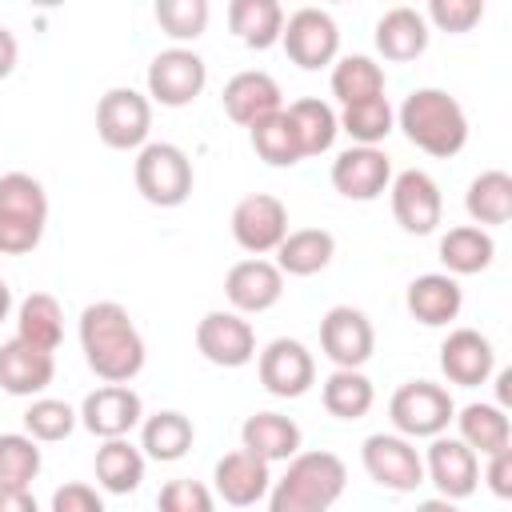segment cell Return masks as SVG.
I'll return each instance as SVG.
<instances>
[{"mask_svg":"<svg viewBox=\"0 0 512 512\" xmlns=\"http://www.w3.org/2000/svg\"><path fill=\"white\" fill-rule=\"evenodd\" d=\"M80 348L88 368L108 384H128L144 368V340L132 316L112 300L88 304L80 312Z\"/></svg>","mask_w":512,"mask_h":512,"instance_id":"6da1fadb","label":"cell"},{"mask_svg":"<svg viewBox=\"0 0 512 512\" xmlns=\"http://www.w3.org/2000/svg\"><path fill=\"white\" fill-rule=\"evenodd\" d=\"M396 120H400L404 136L420 152H428L436 160H448V156H456L468 144V116H464L460 100L448 96V92H440V88L412 92L400 104V116Z\"/></svg>","mask_w":512,"mask_h":512,"instance_id":"7a4b0ae2","label":"cell"},{"mask_svg":"<svg viewBox=\"0 0 512 512\" xmlns=\"http://www.w3.org/2000/svg\"><path fill=\"white\" fill-rule=\"evenodd\" d=\"M348 484L336 452H296L284 480L268 496V512H328Z\"/></svg>","mask_w":512,"mask_h":512,"instance_id":"3957f363","label":"cell"},{"mask_svg":"<svg viewBox=\"0 0 512 512\" xmlns=\"http://www.w3.org/2000/svg\"><path fill=\"white\" fill-rule=\"evenodd\" d=\"M132 176L136 192L156 208H180L192 196V160L176 144H144Z\"/></svg>","mask_w":512,"mask_h":512,"instance_id":"277c9868","label":"cell"},{"mask_svg":"<svg viewBox=\"0 0 512 512\" xmlns=\"http://www.w3.org/2000/svg\"><path fill=\"white\" fill-rule=\"evenodd\" d=\"M452 396L432 384V380H408L392 392V404H388V416L392 424L404 432V436H440L452 420Z\"/></svg>","mask_w":512,"mask_h":512,"instance_id":"5b68a950","label":"cell"},{"mask_svg":"<svg viewBox=\"0 0 512 512\" xmlns=\"http://www.w3.org/2000/svg\"><path fill=\"white\" fill-rule=\"evenodd\" d=\"M148 128H152L148 96H140L132 88H112V92L100 96V104H96V136L108 148H116V152L140 148L148 140Z\"/></svg>","mask_w":512,"mask_h":512,"instance_id":"8992f818","label":"cell"},{"mask_svg":"<svg viewBox=\"0 0 512 512\" xmlns=\"http://www.w3.org/2000/svg\"><path fill=\"white\" fill-rule=\"evenodd\" d=\"M208 84V68L188 48H168L148 64V96L164 108H188Z\"/></svg>","mask_w":512,"mask_h":512,"instance_id":"52a82bcc","label":"cell"},{"mask_svg":"<svg viewBox=\"0 0 512 512\" xmlns=\"http://www.w3.org/2000/svg\"><path fill=\"white\" fill-rule=\"evenodd\" d=\"M280 40H284V52L296 68L304 72H316L324 64H332L336 48H340V32H336V20L320 8H300L288 16V24L280 28Z\"/></svg>","mask_w":512,"mask_h":512,"instance_id":"ba28073f","label":"cell"},{"mask_svg":"<svg viewBox=\"0 0 512 512\" xmlns=\"http://www.w3.org/2000/svg\"><path fill=\"white\" fill-rule=\"evenodd\" d=\"M360 456H364V472L388 492H416L424 484V460L416 456V448L404 436L376 432L364 440Z\"/></svg>","mask_w":512,"mask_h":512,"instance_id":"9c48e42d","label":"cell"},{"mask_svg":"<svg viewBox=\"0 0 512 512\" xmlns=\"http://www.w3.org/2000/svg\"><path fill=\"white\" fill-rule=\"evenodd\" d=\"M232 236L252 256L276 252L288 236V208L268 192H252L232 208Z\"/></svg>","mask_w":512,"mask_h":512,"instance_id":"30bf717a","label":"cell"},{"mask_svg":"<svg viewBox=\"0 0 512 512\" xmlns=\"http://www.w3.org/2000/svg\"><path fill=\"white\" fill-rule=\"evenodd\" d=\"M320 348L336 368H356L360 372V364L376 348V332H372V324H368V316L360 308L336 304L320 320Z\"/></svg>","mask_w":512,"mask_h":512,"instance_id":"8fae6325","label":"cell"},{"mask_svg":"<svg viewBox=\"0 0 512 512\" xmlns=\"http://www.w3.org/2000/svg\"><path fill=\"white\" fill-rule=\"evenodd\" d=\"M196 348L216 368H244L256 356V332L236 312H208L196 324Z\"/></svg>","mask_w":512,"mask_h":512,"instance_id":"7c38bea8","label":"cell"},{"mask_svg":"<svg viewBox=\"0 0 512 512\" xmlns=\"http://www.w3.org/2000/svg\"><path fill=\"white\" fill-rule=\"evenodd\" d=\"M392 216L396 224L408 232V236H428L436 232L440 216H444V200H440V188L428 172L420 168H408L392 180Z\"/></svg>","mask_w":512,"mask_h":512,"instance_id":"4fadbf2b","label":"cell"},{"mask_svg":"<svg viewBox=\"0 0 512 512\" xmlns=\"http://www.w3.org/2000/svg\"><path fill=\"white\" fill-rule=\"evenodd\" d=\"M260 384L272 392V396H280V400H296V396H304L308 388H312V380H316V364H312V352L300 344V340H288V336H280V340H272L264 352H260Z\"/></svg>","mask_w":512,"mask_h":512,"instance_id":"5bb4252c","label":"cell"},{"mask_svg":"<svg viewBox=\"0 0 512 512\" xmlns=\"http://www.w3.org/2000/svg\"><path fill=\"white\" fill-rule=\"evenodd\" d=\"M140 416H144V404H140V396H136L132 388H124V384H104V388H96V392L84 400V408H80L84 428H88L92 436H100V440H124V436L140 424Z\"/></svg>","mask_w":512,"mask_h":512,"instance_id":"9a60e30c","label":"cell"},{"mask_svg":"<svg viewBox=\"0 0 512 512\" xmlns=\"http://www.w3.org/2000/svg\"><path fill=\"white\" fill-rule=\"evenodd\" d=\"M428 480L436 484L440 500H464L476 492L480 484V464H476V452L464 444V440H444L436 436L432 448H428V464H424Z\"/></svg>","mask_w":512,"mask_h":512,"instance_id":"2e32d148","label":"cell"},{"mask_svg":"<svg viewBox=\"0 0 512 512\" xmlns=\"http://www.w3.org/2000/svg\"><path fill=\"white\" fill-rule=\"evenodd\" d=\"M392 184V164L380 148H348L332 164V188L348 200H376Z\"/></svg>","mask_w":512,"mask_h":512,"instance_id":"e0dca14e","label":"cell"},{"mask_svg":"<svg viewBox=\"0 0 512 512\" xmlns=\"http://www.w3.org/2000/svg\"><path fill=\"white\" fill-rule=\"evenodd\" d=\"M224 296L236 312H268L284 296V272L268 260H240L224 276Z\"/></svg>","mask_w":512,"mask_h":512,"instance_id":"ac0fdd59","label":"cell"},{"mask_svg":"<svg viewBox=\"0 0 512 512\" xmlns=\"http://www.w3.org/2000/svg\"><path fill=\"white\" fill-rule=\"evenodd\" d=\"M440 368L448 376V384L460 388H476L492 376L496 368V352L488 344V336H480L476 328H456L444 344H440Z\"/></svg>","mask_w":512,"mask_h":512,"instance_id":"d6986e66","label":"cell"},{"mask_svg":"<svg viewBox=\"0 0 512 512\" xmlns=\"http://www.w3.org/2000/svg\"><path fill=\"white\" fill-rule=\"evenodd\" d=\"M52 376H56L52 352H40L16 336L0 344V388L8 396H36L52 384Z\"/></svg>","mask_w":512,"mask_h":512,"instance_id":"ffe728a7","label":"cell"},{"mask_svg":"<svg viewBox=\"0 0 512 512\" xmlns=\"http://www.w3.org/2000/svg\"><path fill=\"white\" fill-rule=\"evenodd\" d=\"M412 320H420L424 328H444L448 320L460 316L464 308V292L460 284L448 276V272H424L408 284V296H404Z\"/></svg>","mask_w":512,"mask_h":512,"instance_id":"44dd1931","label":"cell"},{"mask_svg":"<svg viewBox=\"0 0 512 512\" xmlns=\"http://www.w3.org/2000/svg\"><path fill=\"white\" fill-rule=\"evenodd\" d=\"M224 112L228 120L252 128L260 124L264 116L280 112V84L268 76V72H236L228 84H224Z\"/></svg>","mask_w":512,"mask_h":512,"instance_id":"7402d4cb","label":"cell"},{"mask_svg":"<svg viewBox=\"0 0 512 512\" xmlns=\"http://www.w3.org/2000/svg\"><path fill=\"white\" fill-rule=\"evenodd\" d=\"M268 464L260 460V456H252V452H244V448H236V452H228V456H220L216 460V492L224 496V504H232V508H248V504H256L264 492H268Z\"/></svg>","mask_w":512,"mask_h":512,"instance_id":"603a6c76","label":"cell"},{"mask_svg":"<svg viewBox=\"0 0 512 512\" xmlns=\"http://www.w3.org/2000/svg\"><path fill=\"white\" fill-rule=\"evenodd\" d=\"M240 448L252 452V456H260L264 464L292 460L300 452V428L288 416H280V412H256L240 428Z\"/></svg>","mask_w":512,"mask_h":512,"instance_id":"cb8c5ba5","label":"cell"},{"mask_svg":"<svg viewBox=\"0 0 512 512\" xmlns=\"http://www.w3.org/2000/svg\"><path fill=\"white\" fill-rule=\"evenodd\" d=\"M376 48L392 64H408L428 48V20L416 8H392L376 24Z\"/></svg>","mask_w":512,"mask_h":512,"instance_id":"d4e9b609","label":"cell"},{"mask_svg":"<svg viewBox=\"0 0 512 512\" xmlns=\"http://www.w3.org/2000/svg\"><path fill=\"white\" fill-rule=\"evenodd\" d=\"M332 256H336L332 232H324V228H296V232H288L280 240V248H276L280 264L276 268L288 272V276H316V272H324L332 264Z\"/></svg>","mask_w":512,"mask_h":512,"instance_id":"484cf974","label":"cell"},{"mask_svg":"<svg viewBox=\"0 0 512 512\" xmlns=\"http://www.w3.org/2000/svg\"><path fill=\"white\" fill-rule=\"evenodd\" d=\"M284 116H288V124H292V136H296L300 156H320V152H328L332 140H336V132H340L336 112H332L324 100H312V96L288 104Z\"/></svg>","mask_w":512,"mask_h":512,"instance_id":"4316f807","label":"cell"},{"mask_svg":"<svg viewBox=\"0 0 512 512\" xmlns=\"http://www.w3.org/2000/svg\"><path fill=\"white\" fill-rule=\"evenodd\" d=\"M492 256H496V240L476 224L448 228L440 240V260L452 276H476L492 264Z\"/></svg>","mask_w":512,"mask_h":512,"instance_id":"83f0119b","label":"cell"},{"mask_svg":"<svg viewBox=\"0 0 512 512\" xmlns=\"http://www.w3.org/2000/svg\"><path fill=\"white\" fill-rule=\"evenodd\" d=\"M228 28L248 48H272L284 28V12L276 0H232Z\"/></svg>","mask_w":512,"mask_h":512,"instance_id":"f1b7e54d","label":"cell"},{"mask_svg":"<svg viewBox=\"0 0 512 512\" xmlns=\"http://www.w3.org/2000/svg\"><path fill=\"white\" fill-rule=\"evenodd\" d=\"M464 208L468 216L480 224V228H500L512 220V176L492 168V172H480L472 184H468V196H464Z\"/></svg>","mask_w":512,"mask_h":512,"instance_id":"f546056e","label":"cell"},{"mask_svg":"<svg viewBox=\"0 0 512 512\" xmlns=\"http://www.w3.org/2000/svg\"><path fill=\"white\" fill-rule=\"evenodd\" d=\"M60 336H64V312H60L56 296L32 292L16 312V340H24L40 352H56Z\"/></svg>","mask_w":512,"mask_h":512,"instance_id":"4dcf8cb0","label":"cell"},{"mask_svg":"<svg viewBox=\"0 0 512 512\" xmlns=\"http://www.w3.org/2000/svg\"><path fill=\"white\" fill-rule=\"evenodd\" d=\"M456 424H460V440L480 456H492L512 444V424H508L504 408H496V404H468L456 416Z\"/></svg>","mask_w":512,"mask_h":512,"instance_id":"1f68e13d","label":"cell"},{"mask_svg":"<svg viewBox=\"0 0 512 512\" xmlns=\"http://www.w3.org/2000/svg\"><path fill=\"white\" fill-rule=\"evenodd\" d=\"M192 440H196V432H192V420L184 412H156L144 420V432H140V448L160 464L188 456Z\"/></svg>","mask_w":512,"mask_h":512,"instance_id":"d6a6232c","label":"cell"},{"mask_svg":"<svg viewBox=\"0 0 512 512\" xmlns=\"http://www.w3.org/2000/svg\"><path fill=\"white\" fill-rule=\"evenodd\" d=\"M372 400H376L372 380L364 372H356V368H336L324 380V408L336 420H360V416H368Z\"/></svg>","mask_w":512,"mask_h":512,"instance_id":"836d02e7","label":"cell"},{"mask_svg":"<svg viewBox=\"0 0 512 512\" xmlns=\"http://www.w3.org/2000/svg\"><path fill=\"white\" fill-rule=\"evenodd\" d=\"M96 480H100V488H108L116 496L136 492L144 480L140 448H132L128 440H104V448L96 452Z\"/></svg>","mask_w":512,"mask_h":512,"instance_id":"e575fe53","label":"cell"},{"mask_svg":"<svg viewBox=\"0 0 512 512\" xmlns=\"http://www.w3.org/2000/svg\"><path fill=\"white\" fill-rule=\"evenodd\" d=\"M332 96L348 108V104H360V100H376L384 96V72L376 60L368 56H344L336 68H332Z\"/></svg>","mask_w":512,"mask_h":512,"instance_id":"d590c367","label":"cell"},{"mask_svg":"<svg viewBox=\"0 0 512 512\" xmlns=\"http://www.w3.org/2000/svg\"><path fill=\"white\" fill-rule=\"evenodd\" d=\"M340 128L360 144V148H376L388 132H392V120H396V112H392V104L384 100V96H376V100H360V104H348L340 116Z\"/></svg>","mask_w":512,"mask_h":512,"instance_id":"8d00e7d4","label":"cell"},{"mask_svg":"<svg viewBox=\"0 0 512 512\" xmlns=\"http://www.w3.org/2000/svg\"><path fill=\"white\" fill-rule=\"evenodd\" d=\"M252 148L272 168H292V164L304 160L300 148H296V136H292V124H288L284 108L272 112V116H264L260 124H252Z\"/></svg>","mask_w":512,"mask_h":512,"instance_id":"74e56055","label":"cell"},{"mask_svg":"<svg viewBox=\"0 0 512 512\" xmlns=\"http://www.w3.org/2000/svg\"><path fill=\"white\" fill-rule=\"evenodd\" d=\"M40 476V448L32 436H0V488H28Z\"/></svg>","mask_w":512,"mask_h":512,"instance_id":"f35d334b","label":"cell"},{"mask_svg":"<svg viewBox=\"0 0 512 512\" xmlns=\"http://www.w3.org/2000/svg\"><path fill=\"white\" fill-rule=\"evenodd\" d=\"M0 212L4 216H24L44 224L48 220V196L40 188V180H32L28 172H8L0 176Z\"/></svg>","mask_w":512,"mask_h":512,"instance_id":"ab89813d","label":"cell"},{"mask_svg":"<svg viewBox=\"0 0 512 512\" xmlns=\"http://www.w3.org/2000/svg\"><path fill=\"white\" fill-rule=\"evenodd\" d=\"M24 428L36 444H56V440L72 436L76 412L64 400H32V408L24 412Z\"/></svg>","mask_w":512,"mask_h":512,"instance_id":"60d3db41","label":"cell"},{"mask_svg":"<svg viewBox=\"0 0 512 512\" xmlns=\"http://www.w3.org/2000/svg\"><path fill=\"white\" fill-rule=\"evenodd\" d=\"M156 24L172 40H196L208 28V0H160Z\"/></svg>","mask_w":512,"mask_h":512,"instance_id":"b9f144b4","label":"cell"},{"mask_svg":"<svg viewBox=\"0 0 512 512\" xmlns=\"http://www.w3.org/2000/svg\"><path fill=\"white\" fill-rule=\"evenodd\" d=\"M160 512H216L212 492L200 480H168L156 496Z\"/></svg>","mask_w":512,"mask_h":512,"instance_id":"7bdbcfd3","label":"cell"},{"mask_svg":"<svg viewBox=\"0 0 512 512\" xmlns=\"http://www.w3.org/2000/svg\"><path fill=\"white\" fill-rule=\"evenodd\" d=\"M428 20L440 32H472L484 20V0H432L428 4Z\"/></svg>","mask_w":512,"mask_h":512,"instance_id":"ee69618b","label":"cell"},{"mask_svg":"<svg viewBox=\"0 0 512 512\" xmlns=\"http://www.w3.org/2000/svg\"><path fill=\"white\" fill-rule=\"evenodd\" d=\"M40 236H44V224L24 220V216H4V212H0V252H4V256H24V252H32V248L40 244Z\"/></svg>","mask_w":512,"mask_h":512,"instance_id":"f6af8a7d","label":"cell"},{"mask_svg":"<svg viewBox=\"0 0 512 512\" xmlns=\"http://www.w3.org/2000/svg\"><path fill=\"white\" fill-rule=\"evenodd\" d=\"M52 512H104V500L96 496V488L72 480L52 492Z\"/></svg>","mask_w":512,"mask_h":512,"instance_id":"bcb514c9","label":"cell"},{"mask_svg":"<svg viewBox=\"0 0 512 512\" xmlns=\"http://www.w3.org/2000/svg\"><path fill=\"white\" fill-rule=\"evenodd\" d=\"M488 488L496 500H512V448H500L488 456V472H484Z\"/></svg>","mask_w":512,"mask_h":512,"instance_id":"7dc6e473","label":"cell"},{"mask_svg":"<svg viewBox=\"0 0 512 512\" xmlns=\"http://www.w3.org/2000/svg\"><path fill=\"white\" fill-rule=\"evenodd\" d=\"M0 512H40L28 488H0Z\"/></svg>","mask_w":512,"mask_h":512,"instance_id":"c3c4849f","label":"cell"},{"mask_svg":"<svg viewBox=\"0 0 512 512\" xmlns=\"http://www.w3.org/2000/svg\"><path fill=\"white\" fill-rule=\"evenodd\" d=\"M16 56H20V48H16V36H12L8 28H0V80H4V76H12V68H16Z\"/></svg>","mask_w":512,"mask_h":512,"instance_id":"681fc988","label":"cell"},{"mask_svg":"<svg viewBox=\"0 0 512 512\" xmlns=\"http://www.w3.org/2000/svg\"><path fill=\"white\" fill-rule=\"evenodd\" d=\"M508 404H512V372L504 368L496 376V408H508Z\"/></svg>","mask_w":512,"mask_h":512,"instance_id":"f907efd6","label":"cell"},{"mask_svg":"<svg viewBox=\"0 0 512 512\" xmlns=\"http://www.w3.org/2000/svg\"><path fill=\"white\" fill-rule=\"evenodd\" d=\"M416 512H460V508H456L452 500H440V496H436V500H424Z\"/></svg>","mask_w":512,"mask_h":512,"instance_id":"816d5d0a","label":"cell"},{"mask_svg":"<svg viewBox=\"0 0 512 512\" xmlns=\"http://www.w3.org/2000/svg\"><path fill=\"white\" fill-rule=\"evenodd\" d=\"M8 312H12V292H8V284L0 280V324L8 320Z\"/></svg>","mask_w":512,"mask_h":512,"instance_id":"f5cc1de1","label":"cell"}]
</instances>
